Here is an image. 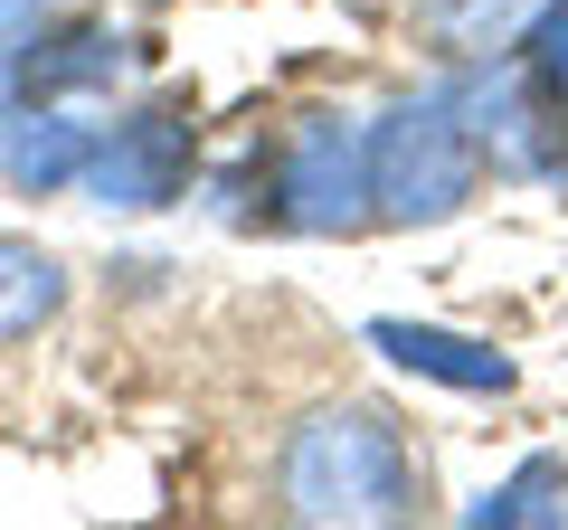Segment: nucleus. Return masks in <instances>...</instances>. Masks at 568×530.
Masks as SVG:
<instances>
[{
	"instance_id": "f257e3e1",
	"label": "nucleus",
	"mask_w": 568,
	"mask_h": 530,
	"mask_svg": "<svg viewBox=\"0 0 568 530\" xmlns=\"http://www.w3.org/2000/svg\"><path fill=\"white\" fill-rule=\"evenodd\" d=\"M275 511L323 530H369V521H417V446L398 436L388 408H313L275 446Z\"/></svg>"
},
{
	"instance_id": "f03ea898",
	"label": "nucleus",
	"mask_w": 568,
	"mask_h": 530,
	"mask_svg": "<svg viewBox=\"0 0 568 530\" xmlns=\"http://www.w3.org/2000/svg\"><path fill=\"white\" fill-rule=\"evenodd\" d=\"M484 190V152H474L465 114L436 95H407L369 123V227H436Z\"/></svg>"
},
{
	"instance_id": "7ed1b4c3",
	"label": "nucleus",
	"mask_w": 568,
	"mask_h": 530,
	"mask_svg": "<svg viewBox=\"0 0 568 530\" xmlns=\"http://www.w3.org/2000/svg\"><path fill=\"white\" fill-rule=\"evenodd\" d=\"M275 227L294 237H361L369 227V123L304 114L275 143Z\"/></svg>"
},
{
	"instance_id": "20e7f679",
	"label": "nucleus",
	"mask_w": 568,
	"mask_h": 530,
	"mask_svg": "<svg viewBox=\"0 0 568 530\" xmlns=\"http://www.w3.org/2000/svg\"><path fill=\"white\" fill-rule=\"evenodd\" d=\"M446 104L465 114L474 152H484L493 181H559L568 171V114L540 95V85L521 77V58H474L446 77Z\"/></svg>"
},
{
	"instance_id": "39448f33",
	"label": "nucleus",
	"mask_w": 568,
	"mask_h": 530,
	"mask_svg": "<svg viewBox=\"0 0 568 530\" xmlns=\"http://www.w3.org/2000/svg\"><path fill=\"white\" fill-rule=\"evenodd\" d=\"M190 162H200V123H190V104L152 95V104H133L123 123L95 133L77 190L95 208H171V200H190Z\"/></svg>"
},
{
	"instance_id": "423d86ee",
	"label": "nucleus",
	"mask_w": 568,
	"mask_h": 530,
	"mask_svg": "<svg viewBox=\"0 0 568 530\" xmlns=\"http://www.w3.org/2000/svg\"><path fill=\"white\" fill-rule=\"evenodd\" d=\"M95 123H77V104H39V95H0V190L20 200H58L85 181Z\"/></svg>"
},
{
	"instance_id": "0eeeda50",
	"label": "nucleus",
	"mask_w": 568,
	"mask_h": 530,
	"mask_svg": "<svg viewBox=\"0 0 568 530\" xmlns=\"http://www.w3.org/2000/svg\"><path fill=\"white\" fill-rule=\"evenodd\" d=\"M123 77V39L114 20H39L10 58V95H39V104H85V95H114Z\"/></svg>"
},
{
	"instance_id": "6e6552de",
	"label": "nucleus",
	"mask_w": 568,
	"mask_h": 530,
	"mask_svg": "<svg viewBox=\"0 0 568 530\" xmlns=\"http://www.w3.org/2000/svg\"><path fill=\"white\" fill-rule=\"evenodd\" d=\"M369 350H388V360L407 369V379H436V388H465V398H511V350L474 342V332H446V323H398V313H379L369 323Z\"/></svg>"
},
{
	"instance_id": "1a4fd4ad",
	"label": "nucleus",
	"mask_w": 568,
	"mask_h": 530,
	"mask_svg": "<svg viewBox=\"0 0 568 530\" xmlns=\"http://www.w3.org/2000/svg\"><path fill=\"white\" fill-rule=\"evenodd\" d=\"M67 313V265L39 237H0V342H29Z\"/></svg>"
},
{
	"instance_id": "9d476101",
	"label": "nucleus",
	"mask_w": 568,
	"mask_h": 530,
	"mask_svg": "<svg viewBox=\"0 0 568 530\" xmlns=\"http://www.w3.org/2000/svg\"><path fill=\"white\" fill-rule=\"evenodd\" d=\"M465 521L474 530H549V521H568V455H530V465L503 473Z\"/></svg>"
},
{
	"instance_id": "9b49d317",
	"label": "nucleus",
	"mask_w": 568,
	"mask_h": 530,
	"mask_svg": "<svg viewBox=\"0 0 568 530\" xmlns=\"http://www.w3.org/2000/svg\"><path fill=\"white\" fill-rule=\"evenodd\" d=\"M511 58H521V77L568 114V0H540V10H530L521 39H511Z\"/></svg>"
},
{
	"instance_id": "f8f14e48",
	"label": "nucleus",
	"mask_w": 568,
	"mask_h": 530,
	"mask_svg": "<svg viewBox=\"0 0 568 530\" xmlns=\"http://www.w3.org/2000/svg\"><path fill=\"white\" fill-rule=\"evenodd\" d=\"M39 29V0H0V67L20 58V39Z\"/></svg>"
},
{
	"instance_id": "ddd939ff",
	"label": "nucleus",
	"mask_w": 568,
	"mask_h": 530,
	"mask_svg": "<svg viewBox=\"0 0 568 530\" xmlns=\"http://www.w3.org/2000/svg\"><path fill=\"white\" fill-rule=\"evenodd\" d=\"M39 10H48V0H39Z\"/></svg>"
}]
</instances>
